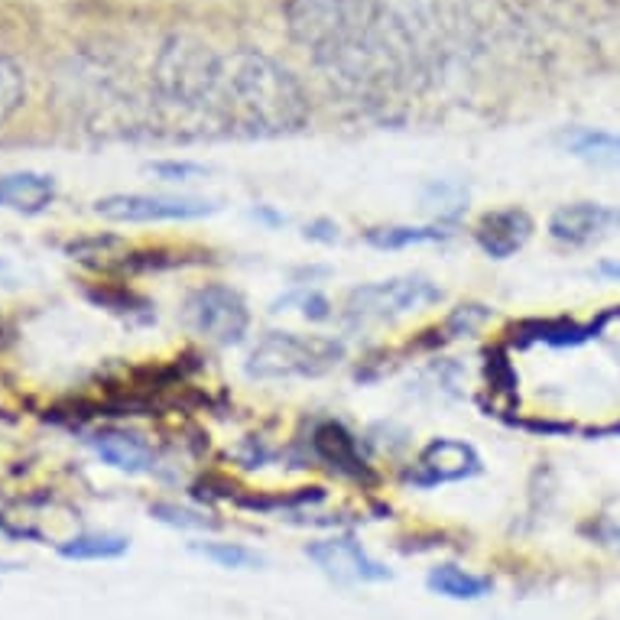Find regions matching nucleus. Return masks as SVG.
Listing matches in <instances>:
<instances>
[{
	"mask_svg": "<svg viewBox=\"0 0 620 620\" xmlns=\"http://www.w3.org/2000/svg\"><path fill=\"white\" fill-rule=\"evenodd\" d=\"M348 358L342 338L332 335H299V332H266L247 351L244 374L260 384L280 381H315L332 374Z\"/></svg>",
	"mask_w": 620,
	"mask_h": 620,
	"instance_id": "39448f33",
	"label": "nucleus"
},
{
	"mask_svg": "<svg viewBox=\"0 0 620 620\" xmlns=\"http://www.w3.org/2000/svg\"><path fill=\"white\" fill-rule=\"evenodd\" d=\"M620 227V208L602 202H569L549 218V237L562 247H588Z\"/></svg>",
	"mask_w": 620,
	"mask_h": 620,
	"instance_id": "ddd939ff",
	"label": "nucleus"
},
{
	"mask_svg": "<svg viewBox=\"0 0 620 620\" xmlns=\"http://www.w3.org/2000/svg\"><path fill=\"white\" fill-rule=\"evenodd\" d=\"M425 585L432 595H442L448 602H481L494 592V579L491 575H478L468 572L455 562H438L435 569H429Z\"/></svg>",
	"mask_w": 620,
	"mask_h": 620,
	"instance_id": "f3484780",
	"label": "nucleus"
},
{
	"mask_svg": "<svg viewBox=\"0 0 620 620\" xmlns=\"http://www.w3.org/2000/svg\"><path fill=\"white\" fill-rule=\"evenodd\" d=\"M214 124L240 137H283L309 124V98L273 55L240 46L221 55Z\"/></svg>",
	"mask_w": 620,
	"mask_h": 620,
	"instance_id": "f03ea898",
	"label": "nucleus"
},
{
	"mask_svg": "<svg viewBox=\"0 0 620 620\" xmlns=\"http://www.w3.org/2000/svg\"><path fill=\"white\" fill-rule=\"evenodd\" d=\"M306 556L338 585H351V582H390L394 572L377 562L355 536H332V540H319L306 546Z\"/></svg>",
	"mask_w": 620,
	"mask_h": 620,
	"instance_id": "9b49d317",
	"label": "nucleus"
},
{
	"mask_svg": "<svg viewBox=\"0 0 620 620\" xmlns=\"http://www.w3.org/2000/svg\"><path fill=\"white\" fill-rule=\"evenodd\" d=\"M26 104V72L16 59L0 52V127L16 117V111Z\"/></svg>",
	"mask_w": 620,
	"mask_h": 620,
	"instance_id": "4be33fe9",
	"label": "nucleus"
},
{
	"mask_svg": "<svg viewBox=\"0 0 620 620\" xmlns=\"http://www.w3.org/2000/svg\"><path fill=\"white\" fill-rule=\"evenodd\" d=\"M218 202L193 196H147V193H117L95 202V214L114 224H163V221H199L218 211Z\"/></svg>",
	"mask_w": 620,
	"mask_h": 620,
	"instance_id": "6e6552de",
	"label": "nucleus"
},
{
	"mask_svg": "<svg viewBox=\"0 0 620 620\" xmlns=\"http://www.w3.org/2000/svg\"><path fill=\"white\" fill-rule=\"evenodd\" d=\"M598 273H602V276H608V280H620V263H602V266H598Z\"/></svg>",
	"mask_w": 620,
	"mask_h": 620,
	"instance_id": "7c9ffc66",
	"label": "nucleus"
},
{
	"mask_svg": "<svg viewBox=\"0 0 620 620\" xmlns=\"http://www.w3.org/2000/svg\"><path fill=\"white\" fill-rule=\"evenodd\" d=\"M55 202V179L46 173H10L0 176V208L20 214H42Z\"/></svg>",
	"mask_w": 620,
	"mask_h": 620,
	"instance_id": "dca6fc26",
	"label": "nucleus"
},
{
	"mask_svg": "<svg viewBox=\"0 0 620 620\" xmlns=\"http://www.w3.org/2000/svg\"><path fill=\"white\" fill-rule=\"evenodd\" d=\"M592 540H598L602 546H618L620 549V526L611 523V520H605V523L592 526Z\"/></svg>",
	"mask_w": 620,
	"mask_h": 620,
	"instance_id": "c85d7f7f",
	"label": "nucleus"
},
{
	"mask_svg": "<svg viewBox=\"0 0 620 620\" xmlns=\"http://www.w3.org/2000/svg\"><path fill=\"white\" fill-rule=\"evenodd\" d=\"M451 231L445 224H425V227H413V224H384V227H371L364 231V240L377 250H407V247H419V244H442L448 240Z\"/></svg>",
	"mask_w": 620,
	"mask_h": 620,
	"instance_id": "a211bd4d",
	"label": "nucleus"
},
{
	"mask_svg": "<svg viewBox=\"0 0 620 620\" xmlns=\"http://www.w3.org/2000/svg\"><path fill=\"white\" fill-rule=\"evenodd\" d=\"M572 157L595 163V166H620V134L608 131H575L566 137Z\"/></svg>",
	"mask_w": 620,
	"mask_h": 620,
	"instance_id": "aec40b11",
	"label": "nucleus"
},
{
	"mask_svg": "<svg viewBox=\"0 0 620 620\" xmlns=\"http://www.w3.org/2000/svg\"><path fill=\"white\" fill-rule=\"evenodd\" d=\"M193 553L206 556L208 562H214L218 569H234V572H250V569H263V556L247 549L244 543H218V540H206V543H193Z\"/></svg>",
	"mask_w": 620,
	"mask_h": 620,
	"instance_id": "412c9836",
	"label": "nucleus"
},
{
	"mask_svg": "<svg viewBox=\"0 0 620 620\" xmlns=\"http://www.w3.org/2000/svg\"><path fill=\"white\" fill-rule=\"evenodd\" d=\"M438 302H442V289L432 280L416 276V273L390 276V280H377V283H364L351 289L345 299V322L355 328H364V325L413 315Z\"/></svg>",
	"mask_w": 620,
	"mask_h": 620,
	"instance_id": "0eeeda50",
	"label": "nucleus"
},
{
	"mask_svg": "<svg viewBox=\"0 0 620 620\" xmlns=\"http://www.w3.org/2000/svg\"><path fill=\"white\" fill-rule=\"evenodd\" d=\"M131 549V540L121 533H78L65 543H59V556L72 562H101V559H121Z\"/></svg>",
	"mask_w": 620,
	"mask_h": 620,
	"instance_id": "6ab92c4d",
	"label": "nucleus"
},
{
	"mask_svg": "<svg viewBox=\"0 0 620 620\" xmlns=\"http://www.w3.org/2000/svg\"><path fill=\"white\" fill-rule=\"evenodd\" d=\"M85 296L95 306H101L108 312H121V315H134V312L150 315L153 312L150 302L144 296H137V293H131L127 286H95V289H85Z\"/></svg>",
	"mask_w": 620,
	"mask_h": 620,
	"instance_id": "5701e85b",
	"label": "nucleus"
},
{
	"mask_svg": "<svg viewBox=\"0 0 620 620\" xmlns=\"http://www.w3.org/2000/svg\"><path fill=\"white\" fill-rule=\"evenodd\" d=\"M150 517L166 523V526H176V530H218V520H211L202 510H193V507H179V504H150Z\"/></svg>",
	"mask_w": 620,
	"mask_h": 620,
	"instance_id": "b1692460",
	"label": "nucleus"
},
{
	"mask_svg": "<svg viewBox=\"0 0 620 620\" xmlns=\"http://www.w3.org/2000/svg\"><path fill=\"white\" fill-rule=\"evenodd\" d=\"M221 55L193 36H170L153 65V85L163 104L199 114L214 124Z\"/></svg>",
	"mask_w": 620,
	"mask_h": 620,
	"instance_id": "20e7f679",
	"label": "nucleus"
},
{
	"mask_svg": "<svg viewBox=\"0 0 620 620\" xmlns=\"http://www.w3.org/2000/svg\"><path fill=\"white\" fill-rule=\"evenodd\" d=\"M618 319H620V306H611V309H605V312H598V315H595V322H598L602 328H605V325H611V322H618Z\"/></svg>",
	"mask_w": 620,
	"mask_h": 620,
	"instance_id": "c756f323",
	"label": "nucleus"
},
{
	"mask_svg": "<svg viewBox=\"0 0 620 620\" xmlns=\"http://www.w3.org/2000/svg\"><path fill=\"white\" fill-rule=\"evenodd\" d=\"M536 231V221L526 208L507 206L494 208V211H484L471 231L478 250L491 260H510L513 253H520L530 237Z\"/></svg>",
	"mask_w": 620,
	"mask_h": 620,
	"instance_id": "f8f14e48",
	"label": "nucleus"
},
{
	"mask_svg": "<svg viewBox=\"0 0 620 620\" xmlns=\"http://www.w3.org/2000/svg\"><path fill=\"white\" fill-rule=\"evenodd\" d=\"M299 312L309 322H325V319H332V302L322 293H302L299 296Z\"/></svg>",
	"mask_w": 620,
	"mask_h": 620,
	"instance_id": "bb28decb",
	"label": "nucleus"
},
{
	"mask_svg": "<svg viewBox=\"0 0 620 620\" xmlns=\"http://www.w3.org/2000/svg\"><path fill=\"white\" fill-rule=\"evenodd\" d=\"M377 0H283V23L322 69L345 59L364 39Z\"/></svg>",
	"mask_w": 620,
	"mask_h": 620,
	"instance_id": "7ed1b4c3",
	"label": "nucleus"
},
{
	"mask_svg": "<svg viewBox=\"0 0 620 620\" xmlns=\"http://www.w3.org/2000/svg\"><path fill=\"white\" fill-rule=\"evenodd\" d=\"M150 173L160 183H176V186H189L196 179H206L208 170L199 163H186V160H166V163H153Z\"/></svg>",
	"mask_w": 620,
	"mask_h": 620,
	"instance_id": "a878e982",
	"label": "nucleus"
},
{
	"mask_svg": "<svg viewBox=\"0 0 620 620\" xmlns=\"http://www.w3.org/2000/svg\"><path fill=\"white\" fill-rule=\"evenodd\" d=\"M88 445L95 448V455L117 468V471H127V474H144V471H153V448L144 435L137 432H124V429H104V432H95L88 438Z\"/></svg>",
	"mask_w": 620,
	"mask_h": 620,
	"instance_id": "4468645a",
	"label": "nucleus"
},
{
	"mask_svg": "<svg viewBox=\"0 0 620 620\" xmlns=\"http://www.w3.org/2000/svg\"><path fill=\"white\" fill-rule=\"evenodd\" d=\"M179 322L189 335L214 348H234L250 332V306L227 283H202L186 293Z\"/></svg>",
	"mask_w": 620,
	"mask_h": 620,
	"instance_id": "423d86ee",
	"label": "nucleus"
},
{
	"mask_svg": "<svg viewBox=\"0 0 620 620\" xmlns=\"http://www.w3.org/2000/svg\"><path fill=\"white\" fill-rule=\"evenodd\" d=\"M487 309L484 306H458L448 319H445V325H442V332L448 335V338H468V335H474L484 322H487Z\"/></svg>",
	"mask_w": 620,
	"mask_h": 620,
	"instance_id": "393cba45",
	"label": "nucleus"
},
{
	"mask_svg": "<svg viewBox=\"0 0 620 620\" xmlns=\"http://www.w3.org/2000/svg\"><path fill=\"white\" fill-rule=\"evenodd\" d=\"M10 338H13V328H10V322H7V319L0 315V348H3V345H7Z\"/></svg>",
	"mask_w": 620,
	"mask_h": 620,
	"instance_id": "2f4dec72",
	"label": "nucleus"
},
{
	"mask_svg": "<svg viewBox=\"0 0 620 620\" xmlns=\"http://www.w3.org/2000/svg\"><path fill=\"white\" fill-rule=\"evenodd\" d=\"M306 237L322 240V244H335V240H338V224L328 221V218H319V221L306 224Z\"/></svg>",
	"mask_w": 620,
	"mask_h": 620,
	"instance_id": "cd10ccee",
	"label": "nucleus"
},
{
	"mask_svg": "<svg viewBox=\"0 0 620 620\" xmlns=\"http://www.w3.org/2000/svg\"><path fill=\"white\" fill-rule=\"evenodd\" d=\"M309 458L322 468H328L335 478L355 481V484H371L374 468L361 451L358 435L338 422V419H319L309 432Z\"/></svg>",
	"mask_w": 620,
	"mask_h": 620,
	"instance_id": "9d476101",
	"label": "nucleus"
},
{
	"mask_svg": "<svg viewBox=\"0 0 620 620\" xmlns=\"http://www.w3.org/2000/svg\"><path fill=\"white\" fill-rule=\"evenodd\" d=\"M474 474H481V455L474 451V445L438 435L416 455L413 464L404 471V481L416 491H432L442 484L468 481Z\"/></svg>",
	"mask_w": 620,
	"mask_h": 620,
	"instance_id": "1a4fd4ad",
	"label": "nucleus"
},
{
	"mask_svg": "<svg viewBox=\"0 0 620 620\" xmlns=\"http://www.w3.org/2000/svg\"><path fill=\"white\" fill-rule=\"evenodd\" d=\"M605 328L592 319V322H575V319H530L513 325V345L526 348V345H549V348H575L585 345L592 338H598Z\"/></svg>",
	"mask_w": 620,
	"mask_h": 620,
	"instance_id": "2eb2a0df",
	"label": "nucleus"
},
{
	"mask_svg": "<svg viewBox=\"0 0 620 620\" xmlns=\"http://www.w3.org/2000/svg\"><path fill=\"white\" fill-rule=\"evenodd\" d=\"M455 26V0H377L374 20L328 78L348 88L407 85L438 65Z\"/></svg>",
	"mask_w": 620,
	"mask_h": 620,
	"instance_id": "f257e3e1",
	"label": "nucleus"
},
{
	"mask_svg": "<svg viewBox=\"0 0 620 620\" xmlns=\"http://www.w3.org/2000/svg\"><path fill=\"white\" fill-rule=\"evenodd\" d=\"M605 432H620V422L618 425H611V429H605Z\"/></svg>",
	"mask_w": 620,
	"mask_h": 620,
	"instance_id": "473e14b6",
	"label": "nucleus"
}]
</instances>
